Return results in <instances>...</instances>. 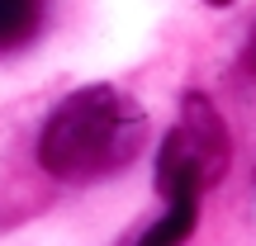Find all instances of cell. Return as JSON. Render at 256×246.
Listing matches in <instances>:
<instances>
[{"label":"cell","mask_w":256,"mask_h":246,"mask_svg":"<svg viewBox=\"0 0 256 246\" xmlns=\"http://www.w3.org/2000/svg\"><path fill=\"white\" fill-rule=\"evenodd\" d=\"M142 147V114L114 85H86L66 95L43 123L38 161L57 180H90L119 171Z\"/></svg>","instance_id":"obj_1"},{"label":"cell","mask_w":256,"mask_h":246,"mask_svg":"<svg viewBox=\"0 0 256 246\" xmlns=\"http://www.w3.org/2000/svg\"><path fill=\"white\" fill-rule=\"evenodd\" d=\"M228 128L204 95H185L180 119L156 152V190L166 209H200V194L228 175Z\"/></svg>","instance_id":"obj_2"},{"label":"cell","mask_w":256,"mask_h":246,"mask_svg":"<svg viewBox=\"0 0 256 246\" xmlns=\"http://www.w3.org/2000/svg\"><path fill=\"white\" fill-rule=\"evenodd\" d=\"M38 28V0H0V47H19Z\"/></svg>","instance_id":"obj_3"},{"label":"cell","mask_w":256,"mask_h":246,"mask_svg":"<svg viewBox=\"0 0 256 246\" xmlns=\"http://www.w3.org/2000/svg\"><path fill=\"white\" fill-rule=\"evenodd\" d=\"M190 232H194V209H166L162 218L142 232V242H147V246H166V242L190 237Z\"/></svg>","instance_id":"obj_4"},{"label":"cell","mask_w":256,"mask_h":246,"mask_svg":"<svg viewBox=\"0 0 256 246\" xmlns=\"http://www.w3.org/2000/svg\"><path fill=\"white\" fill-rule=\"evenodd\" d=\"M242 71L256 81V28H252V38H247V47H242Z\"/></svg>","instance_id":"obj_5"},{"label":"cell","mask_w":256,"mask_h":246,"mask_svg":"<svg viewBox=\"0 0 256 246\" xmlns=\"http://www.w3.org/2000/svg\"><path fill=\"white\" fill-rule=\"evenodd\" d=\"M209 5H232V0H209Z\"/></svg>","instance_id":"obj_6"}]
</instances>
